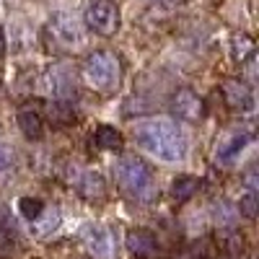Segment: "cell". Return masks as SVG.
<instances>
[{
  "mask_svg": "<svg viewBox=\"0 0 259 259\" xmlns=\"http://www.w3.org/2000/svg\"><path fill=\"white\" fill-rule=\"evenodd\" d=\"M85 26L101 36H112L119 31V8L112 0H91L85 8Z\"/></svg>",
  "mask_w": 259,
  "mask_h": 259,
  "instance_id": "4",
  "label": "cell"
},
{
  "mask_svg": "<svg viewBox=\"0 0 259 259\" xmlns=\"http://www.w3.org/2000/svg\"><path fill=\"white\" fill-rule=\"evenodd\" d=\"M124 246H127V251L133 254V256H153L156 251H158V241H156V236L150 233V231H143V228H138V231H130L127 233V239H124Z\"/></svg>",
  "mask_w": 259,
  "mask_h": 259,
  "instance_id": "9",
  "label": "cell"
},
{
  "mask_svg": "<svg viewBox=\"0 0 259 259\" xmlns=\"http://www.w3.org/2000/svg\"><path fill=\"white\" fill-rule=\"evenodd\" d=\"M80 241H83L85 249H89L94 256H99V259L112 256V233L106 231L104 226H96V223L83 226V231H80Z\"/></svg>",
  "mask_w": 259,
  "mask_h": 259,
  "instance_id": "8",
  "label": "cell"
},
{
  "mask_svg": "<svg viewBox=\"0 0 259 259\" xmlns=\"http://www.w3.org/2000/svg\"><path fill=\"white\" fill-rule=\"evenodd\" d=\"M11 168H13V156H11V150L0 145V174H8Z\"/></svg>",
  "mask_w": 259,
  "mask_h": 259,
  "instance_id": "20",
  "label": "cell"
},
{
  "mask_svg": "<svg viewBox=\"0 0 259 259\" xmlns=\"http://www.w3.org/2000/svg\"><path fill=\"white\" fill-rule=\"evenodd\" d=\"M114 182L133 197H148L153 189V171L138 156H122L114 163Z\"/></svg>",
  "mask_w": 259,
  "mask_h": 259,
  "instance_id": "3",
  "label": "cell"
},
{
  "mask_svg": "<svg viewBox=\"0 0 259 259\" xmlns=\"http://www.w3.org/2000/svg\"><path fill=\"white\" fill-rule=\"evenodd\" d=\"M200 189V182L194 177H177L174 182H171V197H174V202H189L194 194H197Z\"/></svg>",
  "mask_w": 259,
  "mask_h": 259,
  "instance_id": "12",
  "label": "cell"
},
{
  "mask_svg": "<svg viewBox=\"0 0 259 259\" xmlns=\"http://www.w3.org/2000/svg\"><path fill=\"white\" fill-rule=\"evenodd\" d=\"M228 246V251H231V256H239V254H244V239H241V236H231V241L226 244Z\"/></svg>",
  "mask_w": 259,
  "mask_h": 259,
  "instance_id": "21",
  "label": "cell"
},
{
  "mask_svg": "<svg viewBox=\"0 0 259 259\" xmlns=\"http://www.w3.org/2000/svg\"><path fill=\"white\" fill-rule=\"evenodd\" d=\"M78 192L83 194L85 200H99V197H104L106 184H104V179L96 174V171H89V174H83V179L78 182Z\"/></svg>",
  "mask_w": 259,
  "mask_h": 259,
  "instance_id": "13",
  "label": "cell"
},
{
  "mask_svg": "<svg viewBox=\"0 0 259 259\" xmlns=\"http://www.w3.org/2000/svg\"><path fill=\"white\" fill-rule=\"evenodd\" d=\"M41 210H45V202L36 200V197H21V200H18V212L24 215V218H26L29 223L39 218Z\"/></svg>",
  "mask_w": 259,
  "mask_h": 259,
  "instance_id": "18",
  "label": "cell"
},
{
  "mask_svg": "<svg viewBox=\"0 0 259 259\" xmlns=\"http://www.w3.org/2000/svg\"><path fill=\"white\" fill-rule=\"evenodd\" d=\"M251 55H254V41H251V36L239 34V36L231 39V57H233L236 62H246V60H251Z\"/></svg>",
  "mask_w": 259,
  "mask_h": 259,
  "instance_id": "15",
  "label": "cell"
},
{
  "mask_svg": "<svg viewBox=\"0 0 259 259\" xmlns=\"http://www.w3.org/2000/svg\"><path fill=\"white\" fill-rule=\"evenodd\" d=\"M153 3H182V0H153Z\"/></svg>",
  "mask_w": 259,
  "mask_h": 259,
  "instance_id": "23",
  "label": "cell"
},
{
  "mask_svg": "<svg viewBox=\"0 0 259 259\" xmlns=\"http://www.w3.org/2000/svg\"><path fill=\"white\" fill-rule=\"evenodd\" d=\"M135 143L166 163H179L187 156V135L171 119H145L133 127Z\"/></svg>",
  "mask_w": 259,
  "mask_h": 259,
  "instance_id": "1",
  "label": "cell"
},
{
  "mask_svg": "<svg viewBox=\"0 0 259 259\" xmlns=\"http://www.w3.org/2000/svg\"><path fill=\"white\" fill-rule=\"evenodd\" d=\"M16 122H18V130L24 133L26 140H39L41 135H45L41 117H39V112H34V109H21L18 117H16Z\"/></svg>",
  "mask_w": 259,
  "mask_h": 259,
  "instance_id": "11",
  "label": "cell"
},
{
  "mask_svg": "<svg viewBox=\"0 0 259 259\" xmlns=\"http://www.w3.org/2000/svg\"><path fill=\"white\" fill-rule=\"evenodd\" d=\"M47 112H50V119H52L55 124H68V122L75 117L70 106H68V104H62V101L50 104V106H47Z\"/></svg>",
  "mask_w": 259,
  "mask_h": 259,
  "instance_id": "19",
  "label": "cell"
},
{
  "mask_svg": "<svg viewBox=\"0 0 259 259\" xmlns=\"http://www.w3.org/2000/svg\"><path fill=\"white\" fill-rule=\"evenodd\" d=\"M6 55V31H3V26H0V57Z\"/></svg>",
  "mask_w": 259,
  "mask_h": 259,
  "instance_id": "22",
  "label": "cell"
},
{
  "mask_svg": "<svg viewBox=\"0 0 259 259\" xmlns=\"http://www.w3.org/2000/svg\"><path fill=\"white\" fill-rule=\"evenodd\" d=\"M221 94H223V101L236 112H254V91L251 85H246L244 80H233V78H226L221 80Z\"/></svg>",
  "mask_w": 259,
  "mask_h": 259,
  "instance_id": "7",
  "label": "cell"
},
{
  "mask_svg": "<svg viewBox=\"0 0 259 259\" xmlns=\"http://www.w3.org/2000/svg\"><path fill=\"white\" fill-rule=\"evenodd\" d=\"M249 140H251L249 133H231V135H226V138L218 143L215 156H218V161H233V158L249 145Z\"/></svg>",
  "mask_w": 259,
  "mask_h": 259,
  "instance_id": "10",
  "label": "cell"
},
{
  "mask_svg": "<svg viewBox=\"0 0 259 259\" xmlns=\"http://www.w3.org/2000/svg\"><path fill=\"white\" fill-rule=\"evenodd\" d=\"M96 145L101 150H119L124 145V138L119 130H114L112 124H99L96 130Z\"/></svg>",
  "mask_w": 259,
  "mask_h": 259,
  "instance_id": "14",
  "label": "cell"
},
{
  "mask_svg": "<svg viewBox=\"0 0 259 259\" xmlns=\"http://www.w3.org/2000/svg\"><path fill=\"white\" fill-rule=\"evenodd\" d=\"M256 210H259V194H256V189H246L241 194V200H239V212L244 215V218L254 221L256 218Z\"/></svg>",
  "mask_w": 259,
  "mask_h": 259,
  "instance_id": "17",
  "label": "cell"
},
{
  "mask_svg": "<svg viewBox=\"0 0 259 259\" xmlns=\"http://www.w3.org/2000/svg\"><path fill=\"white\" fill-rule=\"evenodd\" d=\"M122 78V65L109 50H96L83 62V80L96 91H114Z\"/></svg>",
  "mask_w": 259,
  "mask_h": 259,
  "instance_id": "2",
  "label": "cell"
},
{
  "mask_svg": "<svg viewBox=\"0 0 259 259\" xmlns=\"http://www.w3.org/2000/svg\"><path fill=\"white\" fill-rule=\"evenodd\" d=\"M171 114L182 122H200L205 117V104L202 99L189 91V89H179L171 96Z\"/></svg>",
  "mask_w": 259,
  "mask_h": 259,
  "instance_id": "6",
  "label": "cell"
},
{
  "mask_svg": "<svg viewBox=\"0 0 259 259\" xmlns=\"http://www.w3.org/2000/svg\"><path fill=\"white\" fill-rule=\"evenodd\" d=\"M50 31L57 41H62L65 47H83V41H85V34H83V26L78 24V21L68 13H55L50 18Z\"/></svg>",
  "mask_w": 259,
  "mask_h": 259,
  "instance_id": "5",
  "label": "cell"
},
{
  "mask_svg": "<svg viewBox=\"0 0 259 259\" xmlns=\"http://www.w3.org/2000/svg\"><path fill=\"white\" fill-rule=\"evenodd\" d=\"M34 226H36V236H47V233H52V231H57V226H60V210L57 207H45L41 210V215L36 221H31Z\"/></svg>",
  "mask_w": 259,
  "mask_h": 259,
  "instance_id": "16",
  "label": "cell"
}]
</instances>
